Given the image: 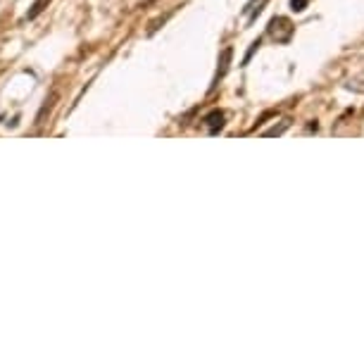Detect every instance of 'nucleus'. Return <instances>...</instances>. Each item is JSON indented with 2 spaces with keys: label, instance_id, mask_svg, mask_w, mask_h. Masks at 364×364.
<instances>
[{
  "label": "nucleus",
  "instance_id": "nucleus-6",
  "mask_svg": "<svg viewBox=\"0 0 364 364\" xmlns=\"http://www.w3.org/2000/svg\"><path fill=\"white\" fill-rule=\"evenodd\" d=\"M291 126V119L286 117V119H281V124L279 126H272V129H267L265 133H262V136H281V133H284L286 129H289Z\"/></svg>",
  "mask_w": 364,
  "mask_h": 364
},
{
  "label": "nucleus",
  "instance_id": "nucleus-8",
  "mask_svg": "<svg viewBox=\"0 0 364 364\" xmlns=\"http://www.w3.org/2000/svg\"><path fill=\"white\" fill-rule=\"evenodd\" d=\"M305 5H308V0H291V10L293 12H303Z\"/></svg>",
  "mask_w": 364,
  "mask_h": 364
},
{
  "label": "nucleus",
  "instance_id": "nucleus-3",
  "mask_svg": "<svg viewBox=\"0 0 364 364\" xmlns=\"http://www.w3.org/2000/svg\"><path fill=\"white\" fill-rule=\"evenodd\" d=\"M231 55H233V50L231 48H226L224 53H222V60H219V69H217V74H214V81H212V91L217 88V84H219L222 79H224V74L229 72V65H231Z\"/></svg>",
  "mask_w": 364,
  "mask_h": 364
},
{
  "label": "nucleus",
  "instance_id": "nucleus-5",
  "mask_svg": "<svg viewBox=\"0 0 364 364\" xmlns=\"http://www.w3.org/2000/svg\"><path fill=\"white\" fill-rule=\"evenodd\" d=\"M346 86L350 88V91H355V93H364V69H362V72H357Z\"/></svg>",
  "mask_w": 364,
  "mask_h": 364
},
{
  "label": "nucleus",
  "instance_id": "nucleus-2",
  "mask_svg": "<svg viewBox=\"0 0 364 364\" xmlns=\"http://www.w3.org/2000/svg\"><path fill=\"white\" fill-rule=\"evenodd\" d=\"M205 126H207V133H219L222 129H224V112L222 110H214V112H210L207 117H205Z\"/></svg>",
  "mask_w": 364,
  "mask_h": 364
},
{
  "label": "nucleus",
  "instance_id": "nucleus-4",
  "mask_svg": "<svg viewBox=\"0 0 364 364\" xmlns=\"http://www.w3.org/2000/svg\"><path fill=\"white\" fill-rule=\"evenodd\" d=\"M265 5H267V0H250V3L245 5V8H243V15H245V19L248 22H255V17L260 15L262 10H265Z\"/></svg>",
  "mask_w": 364,
  "mask_h": 364
},
{
  "label": "nucleus",
  "instance_id": "nucleus-1",
  "mask_svg": "<svg viewBox=\"0 0 364 364\" xmlns=\"http://www.w3.org/2000/svg\"><path fill=\"white\" fill-rule=\"evenodd\" d=\"M293 34H296V27H293V22L289 17H274L269 22V27H267V36H269L274 43H279V46L291 43Z\"/></svg>",
  "mask_w": 364,
  "mask_h": 364
},
{
  "label": "nucleus",
  "instance_id": "nucleus-7",
  "mask_svg": "<svg viewBox=\"0 0 364 364\" xmlns=\"http://www.w3.org/2000/svg\"><path fill=\"white\" fill-rule=\"evenodd\" d=\"M48 3H50V0H36V3H34V10L29 12L27 19H34V17L38 15V12H43V8H46Z\"/></svg>",
  "mask_w": 364,
  "mask_h": 364
}]
</instances>
